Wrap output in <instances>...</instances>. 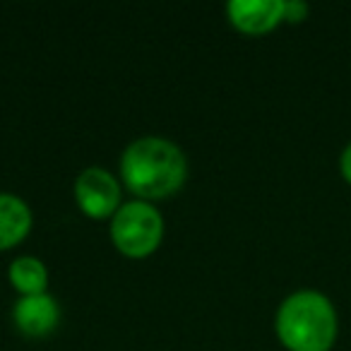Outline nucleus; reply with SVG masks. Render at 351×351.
Returning a JSON list of instances; mask_svg holds the SVG:
<instances>
[{"label":"nucleus","instance_id":"f257e3e1","mask_svg":"<svg viewBox=\"0 0 351 351\" xmlns=\"http://www.w3.org/2000/svg\"><path fill=\"white\" fill-rule=\"evenodd\" d=\"M121 178L137 200H164L186 186L188 159L176 142L147 135L125 147L121 156Z\"/></svg>","mask_w":351,"mask_h":351},{"label":"nucleus","instance_id":"f03ea898","mask_svg":"<svg viewBox=\"0 0 351 351\" xmlns=\"http://www.w3.org/2000/svg\"><path fill=\"white\" fill-rule=\"evenodd\" d=\"M274 332L289 351H332L339 335L335 303L317 289H298L277 308Z\"/></svg>","mask_w":351,"mask_h":351},{"label":"nucleus","instance_id":"7ed1b4c3","mask_svg":"<svg viewBox=\"0 0 351 351\" xmlns=\"http://www.w3.org/2000/svg\"><path fill=\"white\" fill-rule=\"evenodd\" d=\"M164 239V219L152 202L132 200L121 205L111 219V241L125 258H149Z\"/></svg>","mask_w":351,"mask_h":351},{"label":"nucleus","instance_id":"20e7f679","mask_svg":"<svg viewBox=\"0 0 351 351\" xmlns=\"http://www.w3.org/2000/svg\"><path fill=\"white\" fill-rule=\"evenodd\" d=\"M75 202L89 219H108L121 210V186L111 171L89 166L75 178Z\"/></svg>","mask_w":351,"mask_h":351},{"label":"nucleus","instance_id":"39448f33","mask_svg":"<svg viewBox=\"0 0 351 351\" xmlns=\"http://www.w3.org/2000/svg\"><path fill=\"white\" fill-rule=\"evenodd\" d=\"M226 17L241 34H267L284 22V0H231Z\"/></svg>","mask_w":351,"mask_h":351},{"label":"nucleus","instance_id":"423d86ee","mask_svg":"<svg viewBox=\"0 0 351 351\" xmlns=\"http://www.w3.org/2000/svg\"><path fill=\"white\" fill-rule=\"evenodd\" d=\"M12 320L17 330L27 337H49L60 322V308L53 296L36 293L22 296L12 308Z\"/></svg>","mask_w":351,"mask_h":351},{"label":"nucleus","instance_id":"0eeeda50","mask_svg":"<svg viewBox=\"0 0 351 351\" xmlns=\"http://www.w3.org/2000/svg\"><path fill=\"white\" fill-rule=\"evenodd\" d=\"M34 215L22 197L0 193V250H10L29 236Z\"/></svg>","mask_w":351,"mask_h":351},{"label":"nucleus","instance_id":"6e6552de","mask_svg":"<svg viewBox=\"0 0 351 351\" xmlns=\"http://www.w3.org/2000/svg\"><path fill=\"white\" fill-rule=\"evenodd\" d=\"M8 279H10L12 289L20 296H36V293H46L49 287V269L39 258L32 255H22V258L12 260L10 269H8Z\"/></svg>","mask_w":351,"mask_h":351},{"label":"nucleus","instance_id":"1a4fd4ad","mask_svg":"<svg viewBox=\"0 0 351 351\" xmlns=\"http://www.w3.org/2000/svg\"><path fill=\"white\" fill-rule=\"evenodd\" d=\"M311 15V5L303 0H284V22L289 25H301Z\"/></svg>","mask_w":351,"mask_h":351},{"label":"nucleus","instance_id":"9d476101","mask_svg":"<svg viewBox=\"0 0 351 351\" xmlns=\"http://www.w3.org/2000/svg\"><path fill=\"white\" fill-rule=\"evenodd\" d=\"M339 173H341V178L351 186V142L341 149V154H339Z\"/></svg>","mask_w":351,"mask_h":351}]
</instances>
